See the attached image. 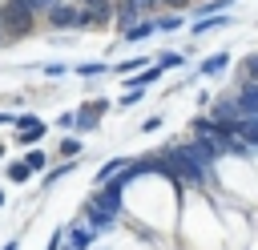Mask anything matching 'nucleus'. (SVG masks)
<instances>
[{
    "label": "nucleus",
    "instance_id": "10",
    "mask_svg": "<svg viewBox=\"0 0 258 250\" xmlns=\"http://www.w3.org/2000/svg\"><path fill=\"white\" fill-rule=\"evenodd\" d=\"M141 65H149L145 56H129V60H117V65H109V73H137Z\"/></svg>",
    "mask_w": 258,
    "mask_h": 250
},
{
    "label": "nucleus",
    "instance_id": "21",
    "mask_svg": "<svg viewBox=\"0 0 258 250\" xmlns=\"http://www.w3.org/2000/svg\"><path fill=\"white\" fill-rule=\"evenodd\" d=\"M161 4H165V8H185L189 0H161Z\"/></svg>",
    "mask_w": 258,
    "mask_h": 250
},
{
    "label": "nucleus",
    "instance_id": "22",
    "mask_svg": "<svg viewBox=\"0 0 258 250\" xmlns=\"http://www.w3.org/2000/svg\"><path fill=\"white\" fill-rule=\"evenodd\" d=\"M16 246H20V238H8V242H4V250H16Z\"/></svg>",
    "mask_w": 258,
    "mask_h": 250
},
{
    "label": "nucleus",
    "instance_id": "18",
    "mask_svg": "<svg viewBox=\"0 0 258 250\" xmlns=\"http://www.w3.org/2000/svg\"><path fill=\"white\" fill-rule=\"evenodd\" d=\"M105 69H109V65H81L77 73H81V77H97V73H105Z\"/></svg>",
    "mask_w": 258,
    "mask_h": 250
},
{
    "label": "nucleus",
    "instance_id": "11",
    "mask_svg": "<svg viewBox=\"0 0 258 250\" xmlns=\"http://www.w3.org/2000/svg\"><path fill=\"white\" fill-rule=\"evenodd\" d=\"M73 169H77V161H60L56 169H48V173H44V185H52V181H60V177H64V173H73Z\"/></svg>",
    "mask_w": 258,
    "mask_h": 250
},
{
    "label": "nucleus",
    "instance_id": "3",
    "mask_svg": "<svg viewBox=\"0 0 258 250\" xmlns=\"http://www.w3.org/2000/svg\"><path fill=\"white\" fill-rule=\"evenodd\" d=\"M234 105H238V117H250V121H258V85H246V89L234 97Z\"/></svg>",
    "mask_w": 258,
    "mask_h": 250
},
{
    "label": "nucleus",
    "instance_id": "14",
    "mask_svg": "<svg viewBox=\"0 0 258 250\" xmlns=\"http://www.w3.org/2000/svg\"><path fill=\"white\" fill-rule=\"evenodd\" d=\"M24 161H28V169H32V173H40V169H44V161H48V153H44V149H32Z\"/></svg>",
    "mask_w": 258,
    "mask_h": 250
},
{
    "label": "nucleus",
    "instance_id": "2",
    "mask_svg": "<svg viewBox=\"0 0 258 250\" xmlns=\"http://www.w3.org/2000/svg\"><path fill=\"white\" fill-rule=\"evenodd\" d=\"M64 238H69V246H73V250H89V246L97 242V234H93L85 222H73V226H64Z\"/></svg>",
    "mask_w": 258,
    "mask_h": 250
},
{
    "label": "nucleus",
    "instance_id": "5",
    "mask_svg": "<svg viewBox=\"0 0 258 250\" xmlns=\"http://www.w3.org/2000/svg\"><path fill=\"white\" fill-rule=\"evenodd\" d=\"M16 125H20L16 129V141H40L44 137V121L40 117H20Z\"/></svg>",
    "mask_w": 258,
    "mask_h": 250
},
{
    "label": "nucleus",
    "instance_id": "8",
    "mask_svg": "<svg viewBox=\"0 0 258 250\" xmlns=\"http://www.w3.org/2000/svg\"><path fill=\"white\" fill-rule=\"evenodd\" d=\"M117 4H121V8H129L133 16H145V12H153L161 0H117Z\"/></svg>",
    "mask_w": 258,
    "mask_h": 250
},
{
    "label": "nucleus",
    "instance_id": "24",
    "mask_svg": "<svg viewBox=\"0 0 258 250\" xmlns=\"http://www.w3.org/2000/svg\"><path fill=\"white\" fill-rule=\"evenodd\" d=\"M0 153H4V145H0Z\"/></svg>",
    "mask_w": 258,
    "mask_h": 250
},
{
    "label": "nucleus",
    "instance_id": "9",
    "mask_svg": "<svg viewBox=\"0 0 258 250\" xmlns=\"http://www.w3.org/2000/svg\"><path fill=\"white\" fill-rule=\"evenodd\" d=\"M153 28H157V24H153V20H137V24H133V28H129V32H121V36H125V40H145V36H149V32H153Z\"/></svg>",
    "mask_w": 258,
    "mask_h": 250
},
{
    "label": "nucleus",
    "instance_id": "4",
    "mask_svg": "<svg viewBox=\"0 0 258 250\" xmlns=\"http://www.w3.org/2000/svg\"><path fill=\"white\" fill-rule=\"evenodd\" d=\"M101 113H105V101H85V105H81V113H77V129H81V133H89V129L101 121Z\"/></svg>",
    "mask_w": 258,
    "mask_h": 250
},
{
    "label": "nucleus",
    "instance_id": "1",
    "mask_svg": "<svg viewBox=\"0 0 258 250\" xmlns=\"http://www.w3.org/2000/svg\"><path fill=\"white\" fill-rule=\"evenodd\" d=\"M32 24H36V8H32V0H4V4H0V32H4L8 40L28 36Z\"/></svg>",
    "mask_w": 258,
    "mask_h": 250
},
{
    "label": "nucleus",
    "instance_id": "13",
    "mask_svg": "<svg viewBox=\"0 0 258 250\" xmlns=\"http://www.w3.org/2000/svg\"><path fill=\"white\" fill-rule=\"evenodd\" d=\"M28 177H32L28 161H16V165H8V181H28Z\"/></svg>",
    "mask_w": 258,
    "mask_h": 250
},
{
    "label": "nucleus",
    "instance_id": "15",
    "mask_svg": "<svg viewBox=\"0 0 258 250\" xmlns=\"http://www.w3.org/2000/svg\"><path fill=\"white\" fill-rule=\"evenodd\" d=\"M177 65H181V52H161V56H157V69H161V73H165V69H177Z\"/></svg>",
    "mask_w": 258,
    "mask_h": 250
},
{
    "label": "nucleus",
    "instance_id": "19",
    "mask_svg": "<svg viewBox=\"0 0 258 250\" xmlns=\"http://www.w3.org/2000/svg\"><path fill=\"white\" fill-rule=\"evenodd\" d=\"M137 101H141V89H125L121 93V105H137Z\"/></svg>",
    "mask_w": 258,
    "mask_h": 250
},
{
    "label": "nucleus",
    "instance_id": "12",
    "mask_svg": "<svg viewBox=\"0 0 258 250\" xmlns=\"http://www.w3.org/2000/svg\"><path fill=\"white\" fill-rule=\"evenodd\" d=\"M218 24H230V16H206V20H198V24H194V32L202 36V32H210V28H218Z\"/></svg>",
    "mask_w": 258,
    "mask_h": 250
},
{
    "label": "nucleus",
    "instance_id": "17",
    "mask_svg": "<svg viewBox=\"0 0 258 250\" xmlns=\"http://www.w3.org/2000/svg\"><path fill=\"white\" fill-rule=\"evenodd\" d=\"M153 24H157V28H165V32H169V28H177V24H181V16H157V20H153Z\"/></svg>",
    "mask_w": 258,
    "mask_h": 250
},
{
    "label": "nucleus",
    "instance_id": "23",
    "mask_svg": "<svg viewBox=\"0 0 258 250\" xmlns=\"http://www.w3.org/2000/svg\"><path fill=\"white\" fill-rule=\"evenodd\" d=\"M0 206H4V190H0Z\"/></svg>",
    "mask_w": 258,
    "mask_h": 250
},
{
    "label": "nucleus",
    "instance_id": "16",
    "mask_svg": "<svg viewBox=\"0 0 258 250\" xmlns=\"http://www.w3.org/2000/svg\"><path fill=\"white\" fill-rule=\"evenodd\" d=\"M77 153H81V141L77 137H64L60 141V157H77Z\"/></svg>",
    "mask_w": 258,
    "mask_h": 250
},
{
    "label": "nucleus",
    "instance_id": "20",
    "mask_svg": "<svg viewBox=\"0 0 258 250\" xmlns=\"http://www.w3.org/2000/svg\"><path fill=\"white\" fill-rule=\"evenodd\" d=\"M52 4H56V0H32V8H36V12H40V8H44V12H48V8H52Z\"/></svg>",
    "mask_w": 258,
    "mask_h": 250
},
{
    "label": "nucleus",
    "instance_id": "6",
    "mask_svg": "<svg viewBox=\"0 0 258 250\" xmlns=\"http://www.w3.org/2000/svg\"><path fill=\"white\" fill-rule=\"evenodd\" d=\"M125 165H129V157H109V161L97 169V181H101V185H105V181H113V173H121Z\"/></svg>",
    "mask_w": 258,
    "mask_h": 250
},
{
    "label": "nucleus",
    "instance_id": "7",
    "mask_svg": "<svg viewBox=\"0 0 258 250\" xmlns=\"http://www.w3.org/2000/svg\"><path fill=\"white\" fill-rule=\"evenodd\" d=\"M226 65H230V56H226V52H214V56H210V60H206V65H202L198 73H202V77H218V73H222Z\"/></svg>",
    "mask_w": 258,
    "mask_h": 250
}]
</instances>
